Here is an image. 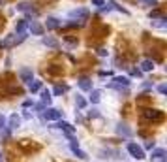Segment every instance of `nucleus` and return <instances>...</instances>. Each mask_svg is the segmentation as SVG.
Masks as SVG:
<instances>
[{
    "label": "nucleus",
    "mask_w": 167,
    "mask_h": 162,
    "mask_svg": "<svg viewBox=\"0 0 167 162\" xmlns=\"http://www.w3.org/2000/svg\"><path fill=\"white\" fill-rule=\"evenodd\" d=\"M6 126V119H4V115H0V130Z\"/></svg>",
    "instance_id": "cd10ccee"
},
{
    "label": "nucleus",
    "mask_w": 167,
    "mask_h": 162,
    "mask_svg": "<svg viewBox=\"0 0 167 162\" xmlns=\"http://www.w3.org/2000/svg\"><path fill=\"white\" fill-rule=\"evenodd\" d=\"M158 91H160L162 94H167V85H165V83H162L160 87H158Z\"/></svg>",
    "instance_id": "bb28decb"
},
{
    "label": "nucleus",
    "mask_w": 167,
    "mask_h": 162,
    "mask_svg": "<svg viewBox=\"0 0 167 162\" xmlns=\"http://www.w3.org/2000/svg\"><path fill=\"white\" fill-rule=\"evenodd\" d=\"M147 2H150V4H156V0H147Z\"/></svg>",
    "instance_id": "72a5a7b5"
},
{
    "label": "nucleus",
    "mask_w": 167,
    "mask_h": 162,
    "mask_svg": "<svg viewBox=\"0 0 167 162\" xmlns=\"http://www.w3.org/2000/svg\"><path fill=\"white\" fill-rule=\"evenodd\" d=\"M99 100H102V92H99V91H90V102L98 104Z\"/></svg>",
    "instance_id": "412c9836"
},
{
    "label": "nucleus",
    "mask_w": 167,
    "mask_h": 162,
    "mask_svg": "<svg viewBox=\"0 0 167 162\" xmlns=\"http://www.w3.org/2000/svg\"><path fill=\"white\" fill-rule=\"evenodd\" d=\"M152 70H154V62L152 60L147 59V60L141 62V72H152Z\"/></svg>",
    "instance_id": "aec40b11"
},
{
    "label": "nucleus",
    "mask_w": 167,
    "mask_h": 162,
    "mask_svg": "<svg viewBox=\"0 0 167 162\" xmlns=\"http://www.w3.org/2000/svg\"><path fill=\"white\" fill-rule=\"evenodd\" d=\"M131 75H137V77H139V75H141V70H131Z\"/></svg>",
    "instance_id": "2f4dec72"
},
{
    "label": "nucleus",
    "mask_w": 167,
    "mask_h": 162,
    "mask_svg": "<svg viewBox=\"0 0 167 162\" xmlns=\"http://www.w3.org/2000/svg\"><path fill=\"white\" fill-rule=\"evenodd\" d=\"M41 44H43V45H47V47H51V49H57V47L60 45L58 41L54 40V38H51V36H43V38H41Z\"/></svg>",
    "instance_id": "4468645a"
},
{
    "label": "nucleus",
    "mask_w": 167,
    "mask_h": 162,
    "mask_svg": "<svg viewBox=\"0 0 167 162\" xmlns=\"http://www.w3.org/2000/svg\"><path fill=\"white\" fill-rule=\"evenodd\" d=\"M51 102H53L51 92H49L47 89H41V104H43V106H51Z\"/></svg>",
    "instance_id": "dca6fc26"
},
{
    "label": "nucleus",
    "mask_w": 167,
    "mask_h": 162,
    "mask_svg": "<svg viewBox=\"0 0 167 162\" xmlns=\"http://www.w3.org/2000/svg\"><path fill=\"white\" fill-rule=\"evenodd\" d=\"M17 9H19V12H23V13H28V15H38V9L32 6V2H26V0H25V2H19Z\"/></svg>",
    "instance_id": "20e7f679"
},
{
    "label": "nucleus",
    "mask_w": 167,
    "mask_h": 162,
    "mask_svg": "<svg viewBox=\"0 0 167 162\" xmlns=\"http://www.w3.org/2000/svg\"><path fill=\"white\" fill-rule=\"evenodd\" d=\"M2 160H4V157H2V153H0V162H2Z\"/></svg>",
    "instance_id": "f704fd0d"
},
{
    "label": "nucleus",
    "mask_w": 167,
    "mask_h": 162,
    "mask_svg": "<svg viewBox=\"0 0 167 162\" xmlns=\"http://www.w3.org/2000/svg\"><path fill=\"white\" fill-rule=\"evenodd\" d=\"M23 106H25V107H30V106H32V100H25Z\"/></svg>",
    "instance_id": "c756f323"
},
{
    "label": "nucleus",
    "mask_w": 167,
    "mask_h": 162,
    "mask_svg": "<svg viewBox=\"0 0 167 162\" xmlns=\"http://www.w3.org/2000/svg\"><path fill=\"white\" fill-rule=\"evenodd\" d=\"M75 106L79 107V110H85L86 107V100L83 98V96H75Z\"/></svg>",
    "instance_id": "5701e85b"
},
{
    "label": "nucleus",
    "mask_w": 167,
    "mask_h": 162,
    "mask_svg": "<svg viewBox=\"0 0 167 162\" xmlns=\"http://www.w3.org/2000/svg\"><path fill=\"white\" fill-rule=\"evenodd\" d=\"M128 153L135 158V160H143L144 157H147V155H144V149L141 145H137V143H133V142L128 143Z\"/></svg>",
    "instance_id": "f257e3e1"
},
{
    "label": "nucleus",
    "mask_w": 167,
    "mask_h": 162,
    "mask_svg": "<svg viewBox=\"0 0 167 162\" xmlns=\"http://www.w3.org/2000/svg\"><path fill=\"white\" fill-rule=\"evenodd\" d=\"M152 160L163 162V160H165V151H163V149H152Z\"/></svg>",
    "instance_id": "f3484780"
},
{
    "label": "nucleus",
    "mask_w": 167,
    "mask_h": 162,
    "mask_svg": "<svg viewBox=\"0 0 167 162\" xmlns=\"http://www.w3.org/2000/svg\"><path fill=\"white\" fill-rule=\"evenodd\" d=\"M28 30L32 32V34H36V36H41V34H43V27H41L40 23H36V21L28 23Z\"/></svg>",
    "instance_id": "ddd939ff"
},
{
    "label": "nucleus",
    "mask_w": 167,
    "mask_h": 162,
    "mask_svg": "<svg viewBox=\"0 0 167 162\" xmlns=\"http://www.w3.org/2000/svg\"><path fill=\"white\" fill-rule=\"evenodd\" d=\"M28 91H30V92H38V91H41V81L32 79V81L28 83Z\"/></svg>",
    "instance_id": "a211bd4d"
},
{
    "label": "nucleus",
    "mask_w": 167,
    "mask_h": 162,
    "mask_svg": "<svg viewBox=\"0 0 167 162\" xmlns=\"http://www.w3.org/2000/svg\"><path fill=\"white\" fill-rule=\"evenodd\" d=\"M130 85H131V81L128 77H122V75H120V77H115L113 81L109 83V87L111 89H128Z\"/></svg>",
    "instance_id": "7ed1b4c3"
},
{
    "label": "nucleus",
    "mask_w": 167,
    "mask_h": 162,
    "mask_svg": "<svg viewBox=\"0 0 167 162\" xmlns=\"http://www.w3.org/2000/svg\"><path fill=\"white\" fill-rule=\"evenodd\" d=\"M58 27H60V21L57 17H49L47 19V28L49 30H54V28H58Z\"/></svg>",
    "instance_id": "6ab92c4d"
},
{
    "label": "nucleus",
    "mask_w": 167,
    "mask_h": 162,
    "mask_svg": "<svg viewBox=\"0 0 167 162\" xmlns=\"http://www.w3.org/2000/svg\"><path fill=\"white\" fill-rule=\"evenodd\" d=\"M8 126H9V130H15V128H19V126H21V117H19L17 113L9 115V123H8Z\"/></svg>",
    "instance_id": "f8f14e48"
},
{
    "label": "nucleus",
    "mask_w": 167,
    "mask_h": 162,
    "mask_svg": "<svg viewBox=\"0 0 167 162\" xmlns=\"http://www.w3.org/2000/svg\"><path fill=\"white\" fill-rule=\"evenodd\" d=\"M70 17L71 19H86L88 17V9H85V8H77V9H71L70 12Z\"/></svg>",
    "instance_id": "1a4fd4ad"
},
{
    "label": "nucleus",
    "mask_w": 167,
    "mask_h": 162,
    "mask_svg": "<svg viewBox=\"0 0 167 162\" xmlns=\"http://www.w3.org/2000/svg\"><path fill=\"white\" fill-rule=\"evenodd\" d=\"M88 115H90V117H99V113H98L96 110H92V111H90V113H88Z\"/></svg>",
    "instance_id": "c85d7f7f"
},
{
    "label": "nucleus",
    "mask_w": 167,
    "mask_h": 162,
    "mask_svg": "<svg viewBox=\"0 0 167 162\" xmlns=\"http://www.w3.org/2000/svg\"><path fill=\"white\" fill-rule=\"evenodd\" d=\"M147 149L152 151V149H154V142H148V143H147Z\"/></svg>",
    "instance_id": "7c9ffc66"
},
{
    "label": "nucleus",
    "mask_w": 167,
    "mask_h": 162,
    "mask_svg": "<svg viewBox=\"0 0 167 162\" xmlns=\"http://www.w3.org/2000/svg\"><path fill=\"white\" fill-rule=\"evenodd\" d=\"M66 91H68V87H66V85H57V87L53 89V94H57V96H58V94H64Z\"/></svg>",
    "instance_id": "393cba45"
},
{
    "label": "nucleus",
    "mask_w": 167,
    "mask_h": 162,
    "mask_svg": "<svg viewBox=\"0 0 167 162\" xmlns=\"http://www.w3.org/2000/svg\"><path fill=\"white\" fill-rule=\"evenodd\" d=\"M57 128H60V130H62L64 134H68V136H73V134H75V126L70 124V123H66V121H58V123H57Z\"/></svg>",
    "instance_id": "0eeeda50"
},
{
    "label": "nucleus",
    "mask_w": 167,
    "mask_h": 162,
    "mask_svg": "<svg viewBox=\"0 0 167 162\" xmlns=\"http://www.w3.org/2000/svg\"><path fill=\"white\" fill-rule=\"evenodd\" d=\"M143 89H144V91H148V89H152V85H150V83H144V85H143Z\"/></svg>",
    "instance_id": "473e14b6"
},
{
    "label": "nucleus",
    "mask_w": 167,
    "mask_h": 162,
    "mask_svg": "<svg viewBox=\"0 0 167 162\" xmlns=\"http://www.w3.org/2000/svg\"><path fill=\"white\" fill-rule=\"evenodd\" d=\"M28 23H30V21H26V19L17 21V25H15V34H26V30H28Z\"/></svg>",
    "instance_id": "9d476101"
},
{
    "label": "nucleus",
    "mask_w": 167,
    "mask_h": 162,
    "mask_svg": "<svg viewBox=\"0 0 167 162\" xmlns=\"http://www.w3.org/2000/svg\"><path fill=\"white\" fill-rule=\"evenodd\" d=\"M70 149H71V153H73L77 158H81V160H86V158H88V155L85 153V151H83L81 147H79V143H77V139H73V138L70 139Z\"/></svg>",
    "instance_id": "f03ea898"
},
{
    "label": "nucleus",
    "mask_w": 167,
    "mask_h": 162,
    "mask_svg": "<svg viewBox=\"0 0 167 162\" xmlns=\"http://www.w3.org/2000/svg\"><path fill=\"white\" fill-rule=\"evenodd\" d=\"M43 117H45L47 121H60L62 119V111L54 110V107H47V110L43 111Z\"/></svg>",
    "instance_id": "39448f33"
},
{
    "label": "nucleus",
    "mask_w": 167,
    "mask_h": 162,
    "mask_svg": "<svg viewBox=\"0 0 167 162\" xmlns=\"http://www.w3.org/2000/svg\"><path fill=\"white\" fill-rule=\"evenodd\" d=\"M77 85H79L81 91H92V81L88 77H81L79 81H77Z\"/></svg>",
    "instance_id": "2eb2a0df"
},
{
    "label": "nucleus",
    "mask_w": 167,
    "mask_h": 162,
    "mask_svg": "<svg viewBox=\"0 0 167 162\" xmlns=\"http://www.w3.org/2000/svg\"><path fill=\"white\" fill-rule=\"evenodd\" d=\"M19 77L23 83H30L32 79H34V72H32L30 68H21L19 70Z\"/></svg>",
    "instance_id": "6e6552de"
},
{
    "label": "nucleus",
    "mask_w": 167,
    "mask_h": 162,
    "mask_svg": "<svg viewBox=\"0 0 167 162\" xmlns=\"http://www.w3.org/2000/svg\"><path fill=\"white\" fill-rule=\"evenodd\" d=\"M154 27H160V28H165L167 27V19L165 17H158V21H152Z\"/></svg>",
    "instance_id": "b1692460"
},
{
    "label": "nucleus",
    "mask_w": 167,
    "mask_h": 162,
    "mask_svg": "<svg viewBox=\"0 0 167 162\" xmlns=\"http://www.w3.org/2000/svg\"><path fill=\"white\" fill-rule=\"evenodd\" d=\"M90 2H92L94 6H98V8H103V6H105V0H90Z\"/></svg>",
    "instance_id": "a878e982"
},
{
    "label": "nucleus",
    "mask_w": 167,
    "mask_h": 162,
    "mask_svg": "<svg viewBox=\"0 0 167 162\" xmlns=\"http://www.w3.org/2000/svg\"><path fill=\"white\" fill-rule=\"evenodd\" d=\"M143 117L148 119V121H162V119H163V113L158 111V110H147V111L143 113Z\"/></svg>",
    "instance_id": "423d86ee"
},
{
    "label": "nucleus",
    "mask_w": 167,
    "mask_h": 162,
    "mask_svg": "<svg viewBox=\"0 0 167 162\" xmlns=\"http://www.w3.org/2000/svg\"><path fill=\"white\" fill-rule=\"evenodd\" d=\"M109 6H113V9H117V12H120V13H124V15H128V13H130V12H128L126 8H122V6H118L117 2H113V0H109Z\"/></svg>",
    "instance_id": "4be33fe9"
},
{
    "label": "nucleus",
    "mask_w": 167,
    "mask_h": 162,
    "mask_svg": "<svg viewBox=\"0 0 167 162\" xmlns=\"http://www.w3.org/2000/svg\"><path fill=\"white\" fill-rule=\"evenodd\" d=\"M117 134L124 136V138H130L131 136V128H128V124H124V123H118L117 124Z\"/></svg>",
    "instance_id": "9b49d317"
}]
</instances>
